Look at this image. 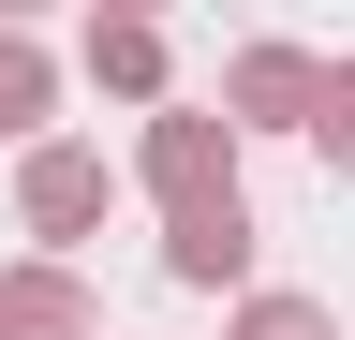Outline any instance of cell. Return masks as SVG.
<instances>
[{"label":"cell","instance_id":"52a82bcc","mask_svg":"<svg viewBox=\"0 0 355 340\" xmlns=\"http://www.w3.org/2000/svg\"><path fill=\"white\" fill-rule=\"evenodd\" d=\"M30 118H44V45L0 30V134H30Z\"/></svg>","mask_w":355,"mask_h":340},{"label":"cell","instance_id":"9c48e42d","mask_svg":"<svg viewBox=\"0 0 355 340\" xmlns=\"http://www.w3.org/2000/svg\"><path fill=\"white\" fill-rule=\"evenodd\" d=\"M237 340H326V311H311V296H252Z\"/></svg>","mask_w":355,"mask_h":340},{"label":"cell","instance_id":"8992f818","mask_svg":"<svg viewBox=\"0 0 355 340\" xmlns=\"http://www.w3.org/2000/svg\"><path fill=\"white\" fill-rule=\"evenodd\" d=\"M89 74H104V89H163V30H89Z\"/></svg>","mask_w":355,"mask_h":340},{"label":"cell","instance_id":"6da1fadb","mask_svg":"<svg viewBox=\"0 0 355 340\" xmlns=\"http://www.w3.org/2000/svg\"><path fill=\"white\" fill-rule=\"evenodd\" d=\"M148 178H163V207L237 193V134H222V118H148Z\"/></svg>","mask_w":355,"mask_h":340},{"label":"cell","instance_id":"277c9868","mask_svg":"<svg viewBox=\"0 0 355 340\" xmlns=\"http://www.w3.org/2000/svg\"><path fill=\"white\" fill-rule=\"evenodd\" d=\"M30 222L44 237H89V222H104V163H89V148H30Z\"/></svg>","mask_w":355,"mask_h":340},{"label":"cell","instance_id":"7a4b0ae2","mask_svg":"<svg viewBox=\"0 0 355 340\" xmlns=\"http://www.w3.org/2000/svg\"><path fill=\"white\" fill-rule=\"evenodd\" d=\"M163 267H178V281H237V267H252V207H237V193H207V207H178V237H163Z\"/></svg>","mask_w":355,"mask_h":340},{"label":"cell","instance_id":"5b68a950","mask_svg":"<svg viewBox=\"0 0 355 340\" xmlns=\"http://www.w3.org/2000/svg\"><path fill=\"white\" fill-rule=\"evenodd\" d=\"M237 118H311V60L296 45H252L237 60ZM237 118H222V134H237Z\"/></svg>","mask_w":355,"mask_h":340},{"label":"cell","instance_id":"3957f363","mask_svg":"<svg viewBox=\"0 0 355 340\" xmlns=\"http://www.w3.org/2000/svg\"><path fill=\"white\" fill-rule=\"evenodd\" d=\"M0 340H89V281H60V267H0Z\"/></svg>","mask_w":355,"mask_h":340},{"label":"cell","instance_id":"ba28073f","mask_svg":"<svg viewBox=\"0 0 355 340\" xmlns=\"http://www.w3.org/2000/svg\"><path fill=\"white\" fill-rule=\"evenodd\" d=\"M296 134H326V163L355 178V60H340V74H311V118H296Z\"/></svg>","mask_w":355,"mask_h":340}]
</instances>
